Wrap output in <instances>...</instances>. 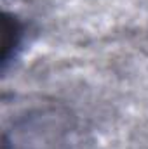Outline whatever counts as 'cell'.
<instances>
[{"mask_svg":"<svg viewBox=\"0 0 148 149\" xmlns=\"http://www.w3.org/2000/svg\"><path fill=\"white\" fill-rule=\"evenodd\" d=\"M25 42V23L11 12H4L2 16V71L18 59L23 50Z\"/></svg>","mask_w":148,"mask_h":149,"instance_id":"7a4b0ae2","label":"cell"},{"mask_svg":"<svg viewBox=\"0 0 148 149\" xmlns=\"http://www.w3.org/2000/svg\"><path fill=\"white\" fill-rule=\"evenodd\" d=\"M80 146L73 116L61 106L25 109L2 137V149H80Z\"/></svg>","mask_w":148,"mask_h":149,"instance_id":"6da1fadb","label":"cell"}]
</instances>
